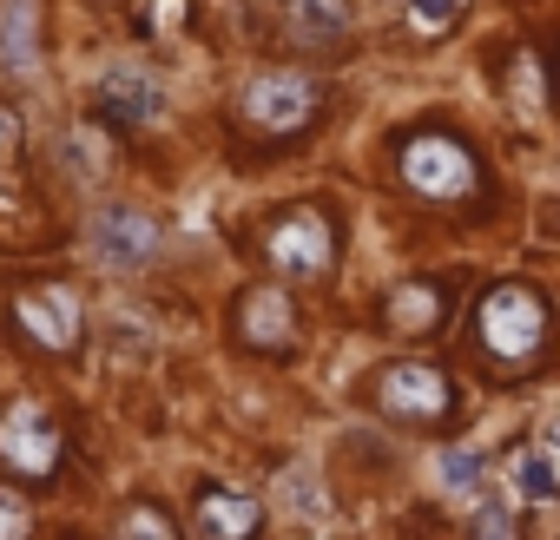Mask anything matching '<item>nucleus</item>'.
<instances>
[{
    "label": "nucleus",
    "instance_id": "1",
    "mask_svg": "<svg viewBox=\"0 0 560 540\" xmlns=\"http://www.w3.org/2000/svg\"><path fill=\"white\" fill-rule=\"evenodd\" d=\"M475 337L494 363H527L547 337V304L527 284H494L475 310Z\"/></svg>",
    "mask_w": 560,
    "mask_h": 540
},
{
    "label": "nucleus",
    "instance_id": "2",
    "mask_svg": "<svg viewBox=\"0 0 560 540\" xmlns=\"http://www.w3.org/2000/svg\"><path fill=\"white\" fill-rule=\"evenodd\" d=\"M402 185H409L416 198L462 204V198H475L481 172H475V159H468L462 139H448V132H416V139L402 145Z\"/></svg>",
    "mask_w": 560,
    "mask_h": 540
},
{
    "label": "nucleus",
    "instance_id": "3",
    "mask_svg": "<svg viewBox=\"0 0 560 540\" xmlns=\"http://www.w3.org/2000/svg\"><path fill=\"white\" fill-rule=\"evenodd\" d=\"M264 250H270V263H277V278L317 284V278H330V263H337V231H330L324 211L304 204V211H284V218L270 224Z\"/></svg>",
    "mask_w": 560,
    "mask_h": 540
},
{
    "label": "nucleus",
    "instance_id": "4",
    "mask_svg": "<svg viewBox=\"0 0 560 540\" xmlns=\"http://www.w3.org/2000/svg\"><path fill=\"white\" fill-rule=\"evenodd\" d=\"M311 113H317V80L311 73H257L237 99V119L250 132H270V139L311 126Z\"/></svg>",
    "mask_w": 560,
    "mask_h": 540
},
{
    "label": "nucleus",
    "instance_id": "5",
    "mask_svg": "<svg viewBox=\"0 0 560 540\" xmlns=\"http://www.w3.org/2000/svg\"><path fill=\"white\" fill-rule=\"evenodd\" d=\"M0 461H8L14 474H27V481H47L60 468V429H54V415L34 396L0 409Z\"/></svg>",
    "mask_w": 560,
    "mask_h": 540
},
{
    "label": "nucleus",
    "instance_id": "6",
    "mask_svg": "<svg viewBox=\"0 0 560 540\" xmlns=\"http://www.w3.org/2000/svg\"><path fill=\"white\" fill-rule=\"evenodd\" d=\"M376 409L396 415V422H422V429H435V422H448L455 389H448V376L429 369V363H389V369L376 376Z\"/></svg>",
    "mask_w": 560,
    "mask_h": 540
},
{
    "label": "nucleus",
    "instance_id": "7",
    "mask_svg": "<svg viewBox=\"0 0 560 540\" xmlns=\"http://www.w3.org/2000/svg\"><path fill=\"white\" fill-rule=\"evenodd\" d=\"M14 324L40 350H73L86 310H80V291L73 284H27V291H14Z\"/></svg>",
    "mask_w": 560,
    "mask_h": 540
},
{
    "label": "nucleus",
    "instance_id": "8",
    "mask_svg": "<svg viewBox=\"0 0 560 540\" xmlns=\"http://www.w3.org/2000/svg\"><path fill=\"white\" fill-rule=\"evenodd\" d=\"M86 237H93V250H100L106 263H119V270H139V263L159 250V224H152L145 211H132V204H106Z\"/></svg>",
    "mask_w": 560,
    "mask_h": 540
},
{
    "label": "nucleus",
    "instance_id": "9",
    "mask_svg": "<svg viewBox=\"0 0 560 540\" xmlns=\"http://www.w3.org/2000/svg\"><path fill=\"white\" fill-rule=\"evenodd\" d=\"M93 113H100L106 126H152V119H159V86H152V73H139V67H106L100 86H93Z\"/></svg>",
    "mask_w": 560,
    "mask_h": 540
},
{
    "label": "nucleus",
    "instance_id": "10",
    "mask_svg": "<svg viewBox=\"0 0 560 540\" xmlns=\"http://www.w3.org/2000/svg\"><path fill=\"white\" fill-rule=\"evenodd\" d=\"M27 224H40V211L21 185V113L0 106V237H21Z\"/></svg>",
    "mask_w": 560,
    "mask_h": 540
},
{
    "label": "nucleus",
    "instance_id": "11",
    "mask_svg": "<svg viewBox=\"0 0 560 540\" xmlns=\"http://www.w3.org/2000/svg\"><path fill=\"white\" fill-rule=\"evenodd\" d=\"M237 337H244L250 350H284V343L298 337V304H291V291H284V284L250 291V297L237 304Z\"/></svg>",
    "mask_w": 560,
    "mask_h": 540
},
{
    "label": "nucleus",
    "instance_id": "12",
    "mask_svg": "<svg viewBox=\"0 0 560 540\" xmlns=\"http://www.w3.org/2000/svg\"><path fill=\"white\" fill-rule=\"evenodd\" d=\"M264 527V507L250 494H231V488H205L191 501V533L198 540H250Z\"/></svg>",
    "mask_w": 560,
    "mask_h": 540
},
{
    "label": "nucleus",
    "instance_id": "13",
    "mask_svg": "<svg viewBox=\"0 0 560 540\" xmlns=\"http://www.w3.org/2000/svg\"><path fill=\"white\" fill-rule=\"evenodd\" d=\"M442 291L435 284H396L389 297H383V324L389 330H402V337H429L435 324H442Z\"/></svg>",
    "mask_w": 560,
    "mask_h": 540
},
{
    "label": "nucleus",
    "instance_id": "14",
    "mask_svg": "<svg viewBox=\"0 0 560 540\" xmlns=\"http://www.w3.org/2000/svg\"><path fill=\"white\" fill-rule=\"evenodd\" d=\"M343 0H291V34L304 47H337L343 40Z\"/></svg>",
    "mask_w": 560,
    "mask_h": 540
},
{
    "label": "nucleus",
    "instance_id": "15",
    "mask_svg": "<svg viewBox=\"0 0 560 540\" xmlns=\"http://www.w3.org/2000/svg\"><path fill=\"white\" fill-rule=\"evenodd\" d=\"M455 14H462V0H402V21H409L422 40H435Z\"/></svg>",
    "mask_w": 560,
    "mask_h": 540
},
{
    "label": "nucleus",
    "instance_id": "16",
    "mask_svg": "<svg viewBox=\"0 0 560 540\" xmlns=\"http://www.w3.org/2000/svg\"><path fill=\"white\" fill-rule=\"evenodd\" d=\"M119 540H178V533H172V520H165L152 501H139V507L119 514Z\"/></svg>",
    "mask_w": 560,
    "mask_h": 540
},
{
    "label": "nucleus",
    "instance_id": "17",
    "mask_svg": "<svg viewBox=\"0 0 560 540\" xmlns=\"http://www.w3.org/2000/svg\"><path fill=\"white\" fill-rule=\"evenodd\" d=\"M0 540H34V507L14 488H0Z\"/></svg>",
    "mask_w": 560,
    "mask_h": 540
},
{
    "label": "nucleus",
    "instance_id": "18",
    "mask_svg": "<svg viewBox=\"0 0 560 540\" xmlns=\"http://www.w3.org/2000/svg\"><path fill=\"white\" fill-rule=\"evenodd\" d=\"M442 481H448V488H475V481H481V461H475L468 448H442Z\"/></svg>",
    "mask_w": 560,
    "mask_h": 540
},
{
    "label": "nucleus",
    "instance_id": "19",
    "mask_svg": "<svg viewBox=\"0 0 560 540\" xmlns=\"http://www.w3.org/2000/svg\"><path fill=\"white\" fill-rule=\"evenodd\" d=\"M514 474H521V488H527L534 501H547V494H553V474H547V461H540V455H521V461H514Z\"/></svg>",
    "mask_w": 560,
    "mask_h": 540
},
{
    "label": "nucleus",
    "instance_id": "20",
    "mask_svg": "<svg viewBox=\"0 0 560 540\" xmlns=\"http://www.w3.org/2000/svg\"><path fill=\"white\" fill-rule=\"evenodd\" d=\"M178 14H185V0H145L139 27H145V34H172V27H178Z\"/></svg>",
    "mask_w": 560,
    "mask_h": 540
},
{
    "label": "nucleus",
    "instance_id": "21",
    "mask_svg": "<svg viewBox=\"0 0 560 540\" xmlns=\"http://www.w3.org/2000/svg\"><path fill=\"white\" fill-rule=\"evenodd\" d=\"M475 540H514V527H508V514H501V507H488V514L475 520Z\"/></svg>",
    "mask_w": 560,
    "mask_h": 540
},
{
    "label": "nucleus",
    "instance_id": "22",
    "mask_svg": "<svg viewBox=\"0 0 560 540\" xmlns=\"http://www.w3.org/2000/svg\"><path fill=\"white\" fill-rule=\"evenodd\" d=\"M547 455H553V461H560V415H553V422H547Z\"/></svg>",
    "mask_w": 560,
    "mask_h": 540
}]
</instances>
